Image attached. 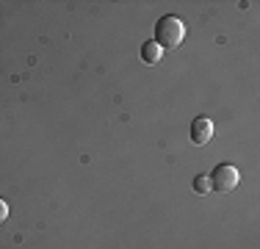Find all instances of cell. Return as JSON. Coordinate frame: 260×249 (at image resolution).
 Masks as SVG:
<instances>
[{
  "label": "cell",
  "instance_id": "6da1fadb",
  "mask_svg": "<svg viewBox=\"0 0 260 249\" xmlns=\"http://www.w3.org/2000/svg\"><path fill=\"white\" fill-rule=\"evenodd\" d=\"M183 39H185V25H183L180 17L166 14L155 22V39L152 42H155L160 50H177L183 45Z\"/></svg>",
  "mask_w": 260,
  "mask_h": 249
},
{
  "label": "cell",
  "instance_id": "7a4b0ae2",
  "mask_svg": "<svg viewBox=\"0 0 260 249\" xmlns=\"http://www.w3.org/2000/svg\"><path fill=\"white\" fill-rule=\"evenodd\" d=\"M210 191H221V194H227V191H233L235 185H238V169L230 164H219L210 174Z\"/></svg>",
  "mask_w": 260,
  "mask_h": 249
},
{
  "label": "cell",
  "instance_id": "3957f363",
  "mask_svg": "<svg viewBox=\"0 0 260 249\" xmlns=\"http://www.w3.org/2000/svg\"><path fill=\"white\" fill-rule=\"evenodd\" d=\"M210 139H213V122L208 116H197L191 122V141L194 144H208Z\"/></svg>",
  "mask_w": 260,
  "mask_h": 249
},
{
  "label": "cell",
  "instance_id": "277c9868",
  "mask_svg": "<svg viewBox=\"0 0 260 249\" xmlns=\"http://www.w3.org/2000/svg\"><path fill=\"white\" fill-rule=\"evenodd\" d=\"M160 55H164V50H160L155 42H144V47H141V58H144V64H158Z\"/></svg>",
  "mask_w": 260,
  "mask_h": 249
},
{
  "label": "cell",
  "instance_id": "5b68a950",
  "mask_svg": "<svg viewBox=\"0 0 260 249\" xmlns=\"http://www.w3.org/2000/svg\"><path fill=\"white\" fill-rule=\"evenodd\" d=\"M194 191H197V194H208V191H210V180L202 177V174H200V177H194Z\"/></svg>",
  "mask_w": 260,
  "mask_h": 249
},
{
  "label": "cell",
  "instance_id": "8992f818",
  "mask_svg": "<svg viewBox=\"0 0 260 249\" xmlns=\"http://www.w3.org/2000/svg\"><path fill=\"white\" fill-rule=\"evenodd\" d=\"M6 219H9V205H6L3 199H0V224H3Z\"/></svg>",
  "mask_w": 260,
  "mask_h": 249
}]
</instances>
